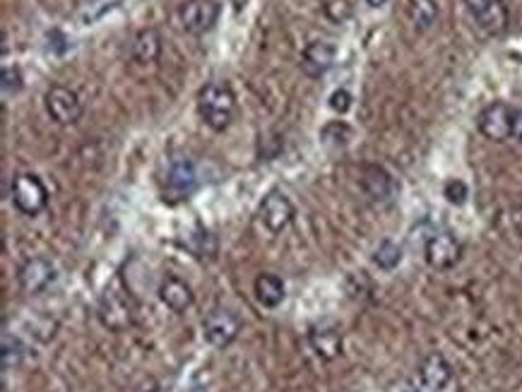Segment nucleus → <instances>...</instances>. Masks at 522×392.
Returning a JSON list of instances; mask_svg holds the SVG:
<instances>
[{"mask_svg":"<svg viewBox=\"0 0 522 392\" xmlns=\"http://www.w3.org/2000/svg\"><path fill=\"white\" fill-rule=\"evenodd\" d=\"M460 255H462V245L448 231L433 234L424 245V258L433 270H448L460 260Z\"/></svg>","mask_w":522,"mask_h":392,"instance_id":"9b49d317","label":"nucleus"},{"mask_svg":"<svg viewBox=\"0 0 522 392\" xmlns=\"http://www.w3.org/2000/svg\"><path fill=\"white\" fill-rule=\"evenodd\" d=\"M197 188V172L196 164L190 159H176V162L169 166V173H166V190H169V200H183L193 190Z\"/></svg>","mask_w":522,"mask_h":392,"instance_id":"4468645a","label":"nucleus"},{"mask_svg":"<svg viewBox=\"0 0 522 392\" xmlns=\"http://www.w3.org/2000/svg\"><path fill=\"white\" fill-rule=\"evenodd\" d=\"M407 17L414 29L426 32L438 20V3L436 0H407Z\"/></svg>","mask_w":522,"mask_h":392,"instance_id":"aec40b11","label":"nucleus"},{"mask_svg":"<svg viewBox=\"0 0 522 392\" xmlns=\"http://www.w3.org/2000/svg\"><path fill=\"white\" fill-rule=\"evenodd\" d=\"M419 380L429 392L443 390L453 380V366L443 354H429L419 366Z\"/></svg>","mask_w":522,"mask_h":392,"instance_id":"dca6fc26","label":"nucleus"},{"mask_svg":"<svg viewBox=\"0 0 522 392\" xmlns=\"http://www.w3.org/2000/svg\"><path fill=\"white\" fill-rule=\"evenodd\" d=\"M97 316L99 323L107 327V330L123 332V330H128L135 323V303H133L131 294H125L118 286H111L99 299Z\"/></svg>","mask_w":522,"mask_h":392,"instance_id":"f03ea898","label":"nucleus"},{"mask_svg":"<svg viewBox=\"0 0 522 392\" xmlns=\"http://www.w3.org/2000/svg\"><path fill=\"white\" fill-rule=\"evenodd\" d=\"M477 27L489 36H501L508 29L510 15L503 0H462Z\"/></svg>","mask_w":522,"mask_h":392,"instance_id":"39448f33","label":"nucleus"},{"mask_svg":"<svg viewBox=\"0 0 522 392\" xmlns=\"http://www.w3.org/2000/svg\"><path fill=\"white\" fill-rule=\"evenodd\" d=\"M220 3L217 0H186L179 8V22L183 32L193 36H203L217 25L220 20Z\"/></svg>","mask_w":522,"mask_h":392,"instance_id":"20e7f679","label":"nucleus"},{"mask_svg":"<svg viewBox=\"0 0 522 392\" xmlns=\"http://www.w3.org/2000/svg\"><path fill=\"white\" fill-rule=\"evenodd\" d=\"M361 190L366 193L373 203H392L398 193H400V186L388 169L378 166V164H368L361 169Z\"/></svg>","mask_w":522,"mask_h":392,"instance_id":"1a4fd4ad","label":"nucleus"},{"mask_svg":"<svg viewBox=\"0 0 522 392\" xmlns=\"http://www.w3.org/2000/svg\"><path fill=\"white\" fill-rule=\"evenodd\" d=\"M309 344L318 359L333 361L342 354V332L330 323H320L309 330Z\"/></svg>","mask_w":522,"mask_h":392,"instance_id":"2eb2a0df","label":"nucleus"},{"mask_svg":"<svg viewBox=\"0 0 522 392\" xmlns=\"http://www.w3.org/2000/svg\"><path fill=\"white\" fill-rule=\"evenodd\" d=\"M159 299L166 308H172L173 313H186L190 306H193V289L188 282H183L181 277H169L162 279V284H159Z\"/></svg>","mask_w":522,"mask_h":392,"instance_id":"f3484780","label":"nucleus"},{"mask_svg":"<svg viewBox=\"0 0 522 392\" xmlns=\"http://www.w3.org/2000/svg\"><path fill=\"white\" fill-rule=\"evenodd\" d=\"M347 292H349L351 299H366L373 292V284L364 272H354L347 277Z\"/></svg>","mask_w":522,"mask_h":392,"instance_id":"b1692460","label":"nucleus"},{"mask_svg":"<svg viewBox=\"0 0 522 392\" xmlns=\"http://www.w3.org/2000/svg\"><path fill=\"white\" fill-rule=\"evenodd\" d=\"M197 114L214 132L227 131L237 114V97L224 82H210L197 94Z\"/></svg>","mask_w":522,"mask_h":392,"instance_id":"f257e3e1","label":"nucleus"},{"mask_svg":"<svg viewBox=\"0 0 522 392\" xmlns=\"http://www.w3.org/2000/svg\"><path fill=\"white\" fill-rule=\"evenodd\" d=\"M513 138L522 142V108H518L513 114Z\"/></svg>","mask_w":522,"mask_h":392,"instance_id":"c85d7f7f","label":"nucleus"},{"mask_svg":"<svg viewBox=\"0 0 522 392\" xmlns=\"http://www.w3.org/2000/svg\"><path fill=\"white\" fill-rule=\"evenodd\" d=\"M337 49L330 41H310L301 53V70L310 80H318L335 66Z\"/></svg>","mask_w":522,"mask_h":392,"instance_id":"ddd939ff","label":"nucleus"},{"mask_svg":"<svg viewBox=\"0 0 522 392\" xmlns=\"http://www.w3.org/2000/svg\"><path fill=\"white\" fill-rule=\"evenodd\" d=\"M22 90V73L20 68H3V94L10 97V94H17Z\"/></svg>","mask_w":522,"mask_h":392,"instance_id":"a878e982","label":"nucleus"},{"mask_svg":"<svg viewBox=\"0 0 522 392\" xmlns=\"http://www.w3.org/2000/svg\"><path fill=\"white\" fill-rule=\"evenodd\" d=\"M162 56V36L157 29L148 27V29H140L133 39V58L138 63H155L157 58Z\"/></svg>","mask_w":522,"mask_h":392,"instance_id":"a211bd4d","label":"nucleus"},{"mask_svg":"<svg viewBox=\"0 0 522 392\" xmlns=\"http://www.w3.org/2000/svg\"><path fill=\"white\" fill-rule=\"evenodd\" d=\"M325 12L333 17L335 22H342V20H347V17H349L351 8H349V3H347V0H333L330 5H325Z\"/></svg>","mask_w":522,"mask_h":392,"instance_id":"cd10ccee","label":"nucleus"},{"mask_svg":"<svg viewBox=\"0 0 522 392\" xmlns=\"http://www.w3.org/2000/svg\"><path fill=\"white\" fill-rule=\"evenodd\" d=\"M46 111H49L51 121L58 125H73L82 118V101L77 92L68 90V87H51L44 97Z\"/></svg>","mask_w":522,"mask_h":392,"instance_id":"9d476101","label":"nucleus"},{"mask_svg":"<svg viewBox=\"0 0 522 392\" xmlns=\"http://www.w3.org/2000/svg\"><path fill=\"white\" fill-rule=\"evenodd\" d=\"M364 5H368V8H381V5H385L388 0H361Z\"/></svg>","mask_w":522,"mask_h":392,"instance_id":"c756f323","label":"nucleus"},{"mask_svg":"<svg viewBox=\"0 0 522 392\" xmlns=\"http://www.w3.org/2000/svg\"><path fill=\"white\" fill-rule=\"evenodd\" d=\"M513 108L503 104V101H494L486 108H482V114L477 118L479 132L486 140L494 142H503V140L513 138Z\"/></svg>","mask_w":522,"mask_h":392,"instance_id":"6e6552de","label":"nucleus"},{"mask_svg":"<svg viewBox=\"0 0 522 392\" xmlns=\"http://www.w3.org/2000/svg\"><path fill=\"white\" fill-rule=\"evenodd\" d=\"M330 108L335 114H347L351 108V94L347 90H335L330 94Z\"/></svg>","mask_w":522,"mask_h":392,"instance_id":"bb28decb","label":"nucleus"},{"mask_svg":"<svg viewBox=\"0 0 522 392\" xmlns=\"http://www.w3.org/2000/svg\"><path fill=\"white\" fill-rule=\"evenodd\" d=\"M10 197H12V204L17 210L27 217H36L49 204V190L36 173H17L12 179Z\"/></svg>","mask_w":522,"mask_h":392,"instance_id":"7ed1b4c3","label":"nucleus"},{"mask_svg":"<svg viewBox=\"0 0 522 392\" xmlns=\"http://www.w3.org/2000/svg\"><path fill=\"white\" fill-rule=\"evenodd\" d=\"M320 138H323V142H325L327 148H344V145L349 142L351 131H349V125H347V123L335 121V123H330V125H325V128H323Z\"/></svg>","mask_w":522,"mask_h":392,"instance_id":"5701e85b","label":"nucleus"},{"mask_svg":"<svg viewBox=\"0 0 522 392\" xmlns=\"http://www.w3.org/2000/svg\"><path fill=\"white\" fill-rule=\"evenodd\" d=\"M0 361H3V368H5V371L20 366V364L25 361V344L20 342L17 337L3 335V349H0Z\"/></svg>","mask_w":522,"mask_h":392,"instance_id":"4be33fe9","label":"nucleus"},{"mask_svg":"<svg viewBox=\"0 0 522 392\" xmlns=\"http://www.w3.org/2000/svg\"><path fill=\"white\" fill-rule=\"evenodd\" d=\"M255 299L265 308H277L285 301V282L277 275H261L253 284Z\"/></svg>","mask_w":522,"mask_h":392,"instance_id":"6ab92c4d","label":"nucleus"},{"mask_svg":"<svg viewBox=\"0 0 522 392\" xmlns=\"http://www.w3.org/2000/svg\"><path fill=\"white\" fill-rule=\"evenodd\" d=\"M373 262L378 265V270L392 272L402 262V248L395 241H383L375 248Z\"/></svg>","mask_w":522,"mask_h":392,"instance_id":"412c9836","label":"nucleus"},{"mask_svg":"<svg viewBox=\"0 0 522 392\" xmlns=\"http://www.w3.org/2000/svg\"><path fill=\"white\" fill-rule=\"evenodd\" d=\"M241 332V320L234 311L229 308H213L203 320V335L207 342L217 347V349H224L229 344L234 342Z\"/></svg>","mask_w":522,"mask_h":392,"instance_id":"423d86ee","label":"nucleus"},{"mask_svg":"<svg viewBox=\"0 0 522 392\" xmlns=\"http://www.w3.org/2000/svg\"><path fill=\"white\" fill-rule=\"evenodd\" d=\"M294 204L282 190H269L268 196L262 197L261 207H258V217H261L262 227L269 234H282L294 221Z\"/></svg>","mask_w":522,"mask_h":392,"instance_id":"0eeeda50","label":"nucleus"},{"mask_svg":"<svg viewBox=\"0 0 522 392\" xmlns=\"http://www.w3.org/2000/svg\"><path fill=\"white\" fill-rule=\"evenodd\" d=\"M443 197H446L450 204H465L467 197H470V188H467L465 180L450 179L448 183L443 186Z\"/></svg>","mask_w":522,"mask_h":392,"instance_id":"393cba45","label":"nucleus"},{"mask_svg":"<svg viewBox=\"0 0 522 392\" xmlns=\"http://www.w3.org/2000/svg\"><path fill=\"white\" fill-rule=\"evenodd\" d=\"M17 277L25 294H41L56 282V265L49 258H32L20 268Z\"/></svg>","mask_w":522,"mask_h":392,"instance_id":"f8f14e48","label":"nucleus"}]
</instances>
